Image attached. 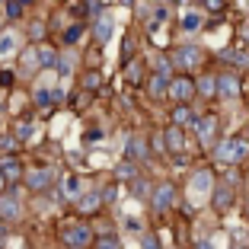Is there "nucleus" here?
<instances>
[{
    "label": "nucleus",
    "mask_w": 249,
    "mask_h": 249,
    "mask_svg": "<svg viewBox=\"0 0 249 249\" xmlns=\"http://www.w3.org/2000/svg\"><path fill=\"white\" fill-rule=\"evenodd\" d=\"M195 83L189 77H176V80H169V96L176 99V103H192V96H195Z\"/></svg>",
    "instance_id": "nucleus-4"
},
{
    "label": "nucleus",
    "mask_w": 249,
    "mask_h": 249,
    "mask_svg": "<svg viewBox=\"0 0 249 249\" xmlns=\"http://www.w3.org/2000/svg\"><path fill=\"white\" fill-rule=\"evenodd\" d=\"M29 36H32V38H42V36H45V26H42V22H32Z\"/></svg>",
    "instance_id": "nucleus-29"
},
{
    "label": "nucleus",
    "mask_w": 249,
    "mask_h": 249,
    "mask_svg": "<svg viewBox=\"0 0 249 249\" xmlns=\"http://www.w3.org/2000/svg\"><path fill=\"white\" fill-rule=\"evenodd\" d=\"M77 192H80V182H77L73 176H71V179H64V195H71V198H73Z\"/></svg>",
    "instance_id": "nucleus-28"
},
{
    "label": "nucleus",
    "mask_w": 249,
    "mask_h": 249,
    "mask_svg": "<svg viewBox=\"0 0 249 249\" xmlns=\"http://www.w3.org/2000/svg\"><path fill=\"white\" fill-rule=\"evenodd\" d=\"M83 83H87V89H96V87H99V83H103V73L89 71V73H87V80H83Z\"/></svg>",
    "instance_id": "nucleus-27"
},
{
    "label": "nucleus",
    "mask_w": 249,
    "mask_h": 249,
    "mask_svg": "<svg viewBox=\"0 0 249 249\" xmlns=\"http://www.w3.org/2000/svg\"><path fill=\"white\" fill-rule=\"evenodd\" d=\"M13 134H16V138H19V141H26V138H29V134H32V124L29 122H26V124H16V128H13Z\"/></svg>",
    "instance_id": "nucleus-26"
},
{
    "label": "nucleus",
    "mask_w": 249,
    "mask_h": 249,
    "mask_svg": "<svg viewBox=\"0 0 249 249\" xmlns=\"http://www.w3.org/2000/svg\"><path fill=\"white\" fill-rule=\"evenodd\" d=\"M13 83V73L10 71H0V87H10Z\"/></svg>",
    "instance_id": "nucleus-31"
},
{
    "label": "nucleus",
    "mask_w": 249,
    "mask_h": 249,
    "mask_svg": "<svg viewBox=\"0 0 249 249\" xmlns=\"http://www.w3.org/2000/svg\"><path fill=\"white\" fill-rule=\"evenodd\" d=\"M201 7H205L208 13H220V10L227 7V0H201Z\"/></svg>",
    "instance_id": "nucleus-24"
},
{
    "label": "nucleus",
    "mask_w": 249,
    "mask_h": 249,
    "mask_svg": "<svg viewBox=\"0 0 249 249\" xmlns=\"http://www.w3.org/2000/svg\"><path fill=\"white\" fill-rule=\"evenodd\" d=\"M3 189H7V176L0 173V195H3Z\"/></svg>",
    "instance_id": "nucleus-33"
},
{
    "label": "nucleus",
    "mask_w": 249,
    "mask_h": 249,
    "mask_svg": "<svg viewBox=\"0 0 249 249\" xmlns=\"http://www.w3.org/2000/svg\"><path fill=\"white\" fill-rule=\"evenodd\" d=\"M211 205L217 208V211H227V208L233 205V189H230V185H217V189H214Z\"/></svg>",
    "instance_id": "nucleus-9"
},
{
    "label": "nucleus",
    "mask_w": 249,
    "mask_h": 249,
    "mask_svg": "<svg viewBox=\"0 0 249 249\" xmlns=\"http://www.w3.org/2000/svg\"><path fill=\"white\" fill-rule=\"evenodd\" d=\"M166 141H169V150H179V147H182V128H179V124L166 128Z\"/></svg>",
    "instance_id": "nucleus-19"
},
{
    "label": "nucleus",
    "mask_w": 249,
    "mask_h": 249,
    "mask_svg": "<svg viewBox=\"0 0 249 249\" xmlns=\"http://www.w3.org/2000/svg\"><path fill=\"white\" fill-rule=\"evenodd\" d=\"M80 36H83V26H80V22H73L71 29L64 32V42H77V38H80Z\"/></svg>",
    "instance_id": "nucleus-25"
},
{
    "label": "nucleus",
    "mask_w": 249,
    "mask_h": 249,
    "mask_svg": "<svg viewBox=\"0 0 249 249\" xmlns=\"http://www.w3.org/2000/svg\"><path fill=\"white\" fill-rule=\"evenodd\" d=\"M189 118H192L189 106H185V103H179V109L173 112V124H185V122H189Z\"/></svg>",
    "instance_id": "nucleus-21"
},
{
    "label": "nucleus",
    "mask_w": 249,
    "mask_h": 249,
    "mask_svg": "<svg viewBox=\"0 0 249 249\" xmlns=\"http://www.w3.org/2000/svg\"><path fill=\"white\" fill-rule=\"evenodd\" d=\"M217 93L220 96H240V80H236V73H224V77H217Z\"/></svg>",
    "instance_id": "nucleus-8"
},
{
    "label": "nucleus",
    "mask_w": 249,
    "mask_h": 249,
    "mask_svg": "<svg viewBox=\"0 0 249 249\" xmlns=\"http://www.w3.org/2000/svg\"><path fill=\"white\" fill-rule=\"evenodd\" d=\"M198 249H211V240H205V243H198Z\"/></svg>",
    "instance_id": "nucleus-34"
},
{
    "label": "nucleus",
    "mask_w": 249,
    "mask_h": 249,
    "mask_svg": "<svg viewBox=\"0 0 249 249\" xmlns=\"http://www.w3.org/2000/svg\"><path fill=\"white\" fill-rule=\"evenodd\" d=\"M198 22H201V16H198V13H185V16H182V29H185V32H195Z\"/></svg>",
    "instance_id": "nucleus-22"
},
{
    "label": "nucleus",
    "mask_w": 249,
    "mask_h": 249,
    "mask_svg": "<svg viewBox=\"0 0 249 249\" xmlns=\"http://www.w3.org/2000/svg\"><path fill=\"white\" fill-rule=\"evenodd\" d=\"M176 205V185L173 182H160L154 189V208L157 211H166V208Z\"/></svg>",
    "instance_id": "nucleus-5"
},
{
    "label": "nucleus",
    "mask_w": 249,
    "mask_h": 249,
    "mask_svg": "<svg viewBox=\"0 0 249 249\" xmlns=\"http://www.w3.org/2000/svg\"><path fill=\"white\" fill-rule=\"evenodd\" d=\"M61 240H64L67 246L80 249V246H87V243L93 240V233H89V227H87V224H80V220H77V224H67V227L61 230Z\"/></svg>",
    "instance_id": "nucleus-2"
},
{
    "label": "nucleus",
    "mask_w": 249,
    "mask_h": 249,
    "mask_svg": "<svg viewBox=\"0 0 249 249\" xmlns=\"http://www.w3.org/2000/svg\"><path fill=\"white\" fill-rule=\"evenodd\" d=\"M115 179L118 182H134V179H138V166H134V163H122V166L115 169Z\"/></svg>",
    "instance_id": "nucleus-16"
},
{
    "label": "nucleus",
    "mask_w": 249,
    "mask_h": 249,
    "mask_svg": "<svg viewBox=\"0 0 249 249\" xmlns=\"http://www.w3.org/2000/svg\"><path fill=\"white\" fill-rule=\"evenodd\" d=\"M22 13V3L19 0H13V3H10V16H19Z\"/></svg>",
    "instance_id": "nucleus-32"
},
{
    "label": "nucleus",
    "mask_w": 249,
    "mask_h": 249,
    "mask_svg": "<svg viewBox=\"0 0 249 249\" xmlns=\"http://www.w3.org/2000/svg\"><path fill=\"white\" fill-rule=\"evenodd\" d=\"M173 64L182 67V71L198 67V64H201V48H195V45H182V48H176V52H173Z\"/></svg>",
    "instance_id": "nucleus-3"
},
{
    "label": "nucleus",
    "mask_w": 249,
    "mask_h": 249,
    "mask_svg": "<svg viewBox=\"0 0 249 249\" xmlns=\"http://www.w3.org/2000/svg\"><path fill=\"white\" fill-rule=\"evenodd\" d=\"M93 32H96V42H99V45L109 42V36H112V19H99Z\"/></svg>",
    "instance_id": "nucleus-18"
},
{
    "label": "nucleus",
    "mask_w": 249,
    "mask_h": 249,
    "mask_svg": "<svg viewBox=\"0 0 249 249\" xmlns=\"http://www.w3.org/2000/svg\"><path fill=\"white\" fill-rule=\"evenodd\" d=\"M54 179H52V169H45V166H38V169H29L26 173V185H29L32 192H42V189H48Z\"/></svg>",
    "instance_id": "nucleus-6"
},
{
    "label": "nucleus",
    "mask_w": 249,
    "mask_h": 249,
    "mask_svg": "<svg viewBox=\"0 0 249 249\" xmlns=\"http://www.w3.org/2000/svg\"><path fill=\"white\" fill-rule=\"evenodd\" d=\"M128 157H131V160H144V157H147V144L141 138H134L131 141V154H128Z\"/></svg>",
    "instance_id": "nucleus-20"
},
{
    "label": "nucleus",
    "mask_w": 249,
    "mask_h": 249,
    "mask_svg": "<svg viewBox=\"0 0 249 249\" xmlns=\"http://www.w3.org/2000/svg\"><path fill=\"white\" fill-rule=\"evenodd\" d=\"M16 45H19V38H16L13 32H7V36H0V58H10V54L16 52Z\"/></svg>",
    "instance_id": "nucleus-17"
},
{
    "label": "nucleus",
    "mask_w": 249,
    "mask_h": 249,
    "mask_svg": "<svg viewBox=\"0 0 249 249\" xmlns=\"http://www.w3.org/2000/svg\"><path fill=\"white\" fill-rule=\"evenodd\" d=\"M198 138H201V144H214V138H217V115L198 118Z\"/></svg>",
    "instance_id": "nucleus-7"
},
{
    "label": "nucleus",
    "mask_w": 249,
    "mask_h": 249,
    "mask_svg": "<svg viewBox=\"0 0 249 249\" xmlns=\"http://www.w3.org/2000/svg\"><path fill=\"white\" fill-rule=\"evenodd\" d=\"M211 169H201V173H195V176H192V189L195 192H211L214 189V182H211Z\"/></svg>",
    "instance_id": "nucleus-11"
},
{
    "label": "nucleus",
    "mask_w": 249,
    "mask_h": 249,
    "mask_svg": "<svg viewBox=\"0 0 249 249\" xmlns=\"http://www.w3.org/2000/svg\"><path fill=\"white\" fill-rule=\"evenodd\" d=\"M0 217H3V220L19 217V205H16L13 198H0Z\"/></svg>",
    "instance_id": "nucleus-15"
},
{
    "label": "nucleus",
    "mask_w": 249,
    "mask_h": 249,
    "mask_svg": "<svg viewBox=\"0 0 249 249\" xmlns=\"http://www.w3.org/2000/svg\"><path fill=\"white\" fill-rule=\"evenodd\" d=\"M99 205H103L99 192H89V195H83V198H80V214H93V211H99Z\"/></svg>",
    "instance_id": "nucleus-13"
},
{
    "label": "nucleus",
    "mask_w": 249,
    "mask_h": 249,
    "mask_svg": "<svg viewBox=\"0 0 249 249\" xmlns=\"http://www.w3.org/2000/svg\"><path fill=\"white\" fill-rule=\"evenodd\" d=\"M36 58H38V67H54L58 54H54L52 45H38V48H36Z\"/></svg>",
    "instance_id": "nucleus-12"
},
{
    "label": "nucleus",
    "mask_w": 249,
    "mask_h": 249,
    "mask_svg": "<svg viewBox=\"0 0 249 249\" xmlns=\"http://www.w3.org/2000/svg\"><path fill=\"white\" fill-rule=\"evenodd\" d=\"M195 89H198V93H205L208 99H214V96H217V77H201V80L195 83Z\"/></svg>",
    "instance_id": "nucleus-14"
},
{
    "label": "nucleus",
    "mask_w": 249,
    "mask_h": 249,
    "mask_svg": "<svg viewBox=\"0 0 249 249\" xmlns=\"http://www.w3.org/2000/svg\"><path fill=\"white\" fill-rule=\"evenodd\" d=\"M246 154H249V141L246 138H227L224 144L217 147V160L220 163H230V166H236Z\"/></svg>",
    "instance_id": "nucleus-1"
},
{
    "label": "nucleus",
    "mask_w": 249,
    "mask_h": 249,
    "mask_svg": "<svg viewBox=\"0 0 249 249\" xmlns=\"http://www.w3.org/2000/svg\"><path fill=\"white\" fill-rule=\"evenodd\" d=\"M93 249H122V246H118V240H115V236H99Z\"/></svg>",
    "instance_id": "nucleus-23"
},
{
    "label": "nucleus",
    "mask_w": 249,
    "mask_h": 249,
    "mask_svg": "<svg viewBox=\"0 0 249 249\" xmlns=\"http://www.w3.org/2000/svg\"><path fill=\"white\" fill-rule=\"evenodd\" d=\"M0 173L7 176V182H22V166L13 157H3V160H0Z\"/></svg>",
    "instance_id": "nucleus-10"
},
{
    "label": "nucleus",
    "mask_w": 249,
    "mask_h": 249,
    "mask_svg": "<svg viewBox=\"0 0 249 249\" xmlns=\"http://www.w3.org/2000/svg\"><path fill=\"white\" fill-rule=\"evenodd\" d=\"M141 249H160V243H157V236H144Z\"/></svg>",
    "instance_id": "nucleus-30"
}]
</instances>
